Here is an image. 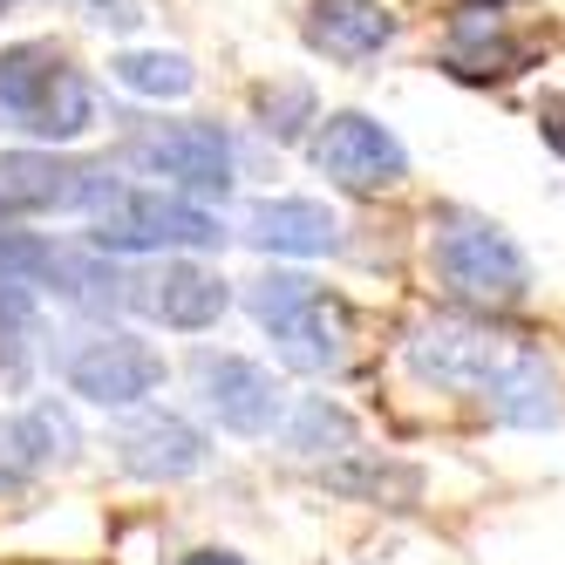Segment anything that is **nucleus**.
Returning <instances> with one entry per match:
<instances>
[{
    "instance_id": "f257e3e1",
    "label": "nucleus",
    "mask_w": 565,
    "mask_h": 565,
    "mask_svg": "<svg viewBox=\"0 0 565 565\" xmlns=\"http://www.w3.org/2000/svg\"><path fill=\"white\" fill-rule=\"evenodd\" d=\"M0 116L42 143H75L96 124V96L55 42H14L0 49Z\"/></svg>"
},
{
    "instance_id": "f03ea898",
    "label": "nucleus",
    "mask_w": 565,
    "mask_h": 565,
    "mask_svg": "<svg viewBox=\"0 0 565 565\" xmlns=\"http://www.w3.org/2000/svg\"><path fill=\"white\" fill-rule=\"evenodd\" d=\"M429 259H436V279L463 307H518L524 287H532V266L504 238V225L477 212H443L429 232Z\"/></svg>"
},
{
    "instance_id": "7ed1b4c3",
    "label": "nucleus",
    "mask_w": 565,
    "mask_h": 565,
    "mask_svg": "<svg viewBox=\"0 0 565 565\" xmlns=\"http://www.w3.org/2000/svg\"><path fill=\"white\" fill-rule=\"evenodd\" d=\"M96 253H198V246H218L225 225L205 205H184V198L164 191H116L109 205L96 212Z\"/></svg>"
},
{
    "instance_id": "20e7f679",
    "label": "nucleus",
    "mask_w": 565,
    "mask_h": 565,
    "mask_svg": "<svg viewBox=\"0 0 565 565\" xmlns=\"http://www.w3.org/2000/svg\"><path fill=\"white\" fill-rule=\"evenodd\" d=\"M124 191L103 164H75L55 150H8L0 157V212H83Z\"/></svg>"
},
{
    "instance_id": "39448f33",
    "label": "nucleus",
    "mask_w": 565,
    "mask_h": 565,
    "mask_svg": "<svg viewBox=\"0 0 565 565\" xmlns=\"http://www.w3.org/2000/svg\"><path fill=\"white\" fill-rule=\"evenodd\" d=\"M313 164H320V178H328V184L375 198V191H395L402 178H409V150L395 143L388 124H375V116H361V109H341V116L320 124Z\"/></svg>"
},
{
    "instance_id": "423d86ee",
    "label": "nucleus",
    "mask_w": 565,
    "mask_h": 565,
    "mask_svg": "<svg viewBox=\"0 0 565 565\" xmlns=\"http://www.w3.org/2000/svg\"><path fill=\"white\" fill-rule=\"evenodd\" d=\"M130 164L164 178L178 191H198V198H225L232 191V137L218 124H150L130 137Z\"/></svg>"
},
{
    "instance_id": "0eeeda50",
    "label": "nucleus",
    "mask_w": 565,
    "mask_h": 565,
    "mask_svg": "<svg viewBox=\"0 0 565 565\" xmlns=\"http://www.w3.org/2000/svg\"><path fill=\"white\" fill-rule=\"evenodd\" d=\"M518 348L504 334H491L483 320H429V328L409 341V369L423 382H443V388H483L491 395L504 375H511Z\"/></svg>"
},
{
    "instance_id": "6e6552de",
    "label": "nucleus",
    "mask_w": 565,
    "mask_h": 565,
    "mask_svg": "<svg viewBox=\"0 0 565 565\" xmlns=\"http://www.w3.org/2000/svg\"><path fill=\"white\" fill-rule=\"evenodd\" d=\"M62 382L68 395H89L103 409H130V402H143L164 382V354L137 334H89L62 354Z\"/></svg>"
},
{
    "instance_id": "1a4fd4ad",
    "label": "nucleus",
    "mask_w": 565,
    "mask_h": 565,
    "mask_svg": "<svg viewBox=\"0 0 565 565\" xmlns=\"http://www.w3.org/2000/svg\"><path fill=\"white\" fill-rule=\"evenodd\" d=\"M198 388H205V409L232 436H266L279 416H287V388L246 354H205L198 361Z\"/></svg>"
},
{
    "instance_id": "9d476101",
    "label": "nucleus",
    "mask_w": 565,
    "mask_h": 565,
    "mask_svg": "<svg viewBox=\"0 0 565 565\" xmlns=\"http://www.w3.org/2000/svg\"><path fill=\"white\" fill-rule=\"evenodd\" d=\"M225 300H232L225 273L191 266V259H164L157 273H130V307L157 313L164 328H212L225 313Z\"/></svg>"
},
{
    "instance_id": "9b49d317",
    "label": "nucleus",
    "mask_w": 565,
    "mask_h": 565,
    "mask_svg": "<svg viewBox=\"0 0 565 565\" xmlns=\"http://www.w3.org/2000/svg\"><path fill=\"white\" fill-rule=\"evenodd\" d=\"M539 55L532 34H504V14L498 8H463L450 21V49H443V68L463 75V83H504V75H518L524 62Z\"/></svg>"
},
{
    "instance_id": "f8f14e48",
    "label": "nucleus",
    "mask_w": 565,
    "mask_h": 565,
    "mask_svg": "<svg viewBox=\"0 0 565 565\" xmlns=\"http://www.w3.org/2000/svg\"><path fill=\"white\" fill-rule=\"evenodd\" d=\"M116 457H124L130 477L171 483V477H191L212 450H205V436H198L184 416H137L124 436H116Z\"/></svg>"
},
{
    "instance_id": "ddd939ff",
    "label": "nucleus",
    "mask_w": 565,
    "mask_h": 565,
    "mask_svg": "<svg viewBox=\"0 0 565 565\" xmlns=\"http://www.w3.org/2000/svg\"><path fill=\"white\" fill-rule=\"evenodd\" d=\"M307 42L328 62H369L395 42V14L382 0H313L307 8Z\"/></svg>"
},
{
    "instance_id": "4468645a",
    "label": "nucleus",
    "mask_w": 565,
    "mask_h": 565,
    "mask_svg": "<svg viewBox=\"0 0 565 565\" xmlns=\"http://www.w3.org/2000/svg\"><path fill=\"white\" fill-rule=\"evenodd\" d=\"M246 238L259 253H294V259H313V253H334L341 246V225L328 205L313 198H259L246 212Z\"/></svg>"
},
{
    "instance_id": "2eb2a0df",
    "label": "nucleus",
    "mask_w": 565,
    "mask_h": 565,
    "mask_svg": "<svg viewBox=\"0 0 565 565\" xmlns=\"http://www.w3.org/2000/svg\"><path fill=\"white\" fill-rule=\"evenodd\" d=\"M348 328H354V313L341 300H328V294H313L287 328H273V341H279V361H287V369L334 375L341 361H348Z\"/></svg>"
},
{
    "instance_id": "dca6fc26",
    "label": "nucleus",
    "mask_w": 565,
    "mask_h": 565,
    "mask_svg": "<svg viewBox=\"0 0 565 565\" xmlns=\"http://www.w3.org/2000/svg\"><path fill=\"white\" fill-rule=\"evenodd\" d=\"M0 443L14 450V470H42V463H68L83 436H75L68 409H55V402H34V409H21L14 423H0Z\"/></svg>"
},
{
    "instance_id": "f3484780",
    "label": "nucleus",
    "mask_w": 565,
    "mask_h": 565,
    "mask_svg": "<svg viewBox=\"0 0 565 565\" xmlns=\"http://www.w3.org/2000/svg\"><path fill=\"white\" fill-rule=\"evenodd\" d=\"M328 491H341V498H369V504H416L423 498V470L416 463H395V457H348V463H334L328 470Z\"/></svg>"
},
{
    "instance_id": "a211bd4d",
    "label": "nucleus",
    "mask_w": 565,
    "mask_h": 565,
    "mask_svg": "<svg viewBox=\"0 0 565 565\" xmlns=\"http://www.w3.org/2000/svg\"><path fill=\"white\" fill-rule=\"evenodd\" d=\"M491 409H498L504 423H532V429H539V423H552V416H558V402H552V375L539 369V361H524V354H518V361H511V375L491 388Z\"/></svg>"
},
{
    "instance_id": "6ab92c4d",
    "label": "nucleus",
    "mask_w": 565,
    "mask_h": 565,
    "mask_svg": "<svg viewBox=\"0 0 565 565\" xmlns=\"http://www.w3.org/2000/svg\"><path fill=\"white\" fill-rule=\"evenodd\" d=\"M109 75H116L124 89H137V96H184V89L198 83L191 62H184V55H164V49H130V55H116Z\"/></svg>"
},
{
    "instance_id": "aec40b11",
    "label": "nucleus",
    "mask_w": 565,
    "mask_h": 565,
    "mask_svg": "<svg viewBox=\"0 0 565 565\" xmlns=\"http://www.w3.org/2000/svg\"><path fill=\"white\" fill-rule=\"evenodd\" d=\"M287 443H294L300 457H320V450H354V416L313 395V402H300V416H294Z\"/></svg>"
},
{
    "instance_id": "412c9836",
    "label": "nucleus",
    "mask_w": 565,
    "mask_h": 565,
    "mask_svg": "<svg viewBox=\"0 0 565 565\" xmlns=\"http://www.w3.org/2000/svg\"><path fill=\"white\" fill-rule=\"evenodd\" d=\"M253 103H259V130H266V137H279V143H294V137L313 124V89H307V83H294V75H287V83H266Z\"/></svg>"
},
{
    "instance_id": "4be33fe9",
    "label": "nucleus",
    "mask_w": 565,
    "mask_h": 565,
    "mask_svg": "<svg viewBox=\"0 0 565 565\" xmlns=\"http://www.w3.org/2000/svg\"><path fill=\"white\" fill-rule=\"evenodd\" d=\"M313 294H320V287H313L307 273H266L259 287H253V313L266 320V328H287V320H294Z\"/></svg>"
},
{
    "instance_id": "5701e85b",
    "label": "nucleus",
    "mask_w": 565,
    "mask_h": 565,
    "mask_svg": "<svg viewBox=\"0 0 565 565\" xmlns=\"http://www.w3.org/2000/svg\"><path fill=\"white\" fill-rule=\"evenodd\" d=\"M539 137L565 157V96H545V103H539Z\"/></svg>"
},
{
    "instance_id": "b1692460",
    "label": "nucleus",
    "mask_w": 565,
    "mask_h": 565,
    "mask_svg": "<svg viewBox=\"0 0 565 565\" xmlns=\"http://www.w3.org/2000/svg\"><path fill=\"white\" fill-rule=\"evenodd\" d=\"M184 565H246V558H238V552H191Z\"/></svg>"
},
{
    "instance_id": "393cba45",
    "label": "nucleus",
    "mask_w": 565,
    "mask_h": 565,
    "mask_svg": "<svg viewBox=\"0 0 565 565\" xmlns=\"http://www.w3.org/2000/svg\"><path fill=\"white\" fill-rule=\"evenodd\" d=\"M0 8H8V0H0Z\"/></svg>"
}]
</instances>
